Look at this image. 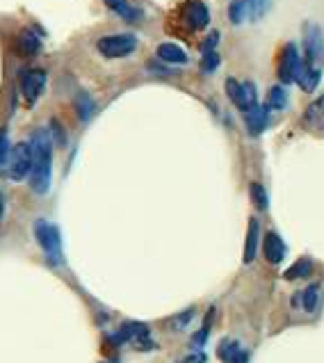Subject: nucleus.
Here are the masks:
<instances>
[{
    "instance_id": "obj_3",
    "label": "nucleus",
    "mask_w": 324,
    "mask_h": 363,
    "mask_svg": "<svg viewBox=\"0 0 324 363\" xmlns=\"http://www.w3.org/2000/svg\"><path fill=\"white\" fill-rule=\"evenodd\" d=\"M137 49V37L135 35H108V37H101L96 42V51L108 60H119L126 58V55L135 53Z\"/></svg>"
},
{
    "instance_id": "obj_13",
    "label": "nucleus",
    "mask_w": 324,
    "mask_h": 363,
    "mask_svg": "<svg viewBox=\"0 0 324 363\" xmlns=\"http://www.w3.org/2000/svg\"><path fill=\"white\" fill-rule=\"evenodd\" d=\"M304 126L313 133H324V96L313 101V103L306 108Z\"/></svg>"
},
{
    "instance_id": "obj_21",
    "label": "nucleus",
    "mask_w": 324,
    "mask_h": 363,
    "mask_svg": "<svg viewBox=\"0 0 324 363\" xmlns=\"http://www.w3.org/2000/svg\"><path fill=\"white\" fill-rule=\"evenodd\" d=\"M311 270H313V263H311V260H308V258H299L295 265L288 267L283 277H286L288 281H295V279L308 277V274H311Z\"/></svg>"
},
{
    "instance_id": "obj_15",
    "label": "nucleus",
    "mask_w": 324,
    "mask_h": 363,
    "mask_svg": "<svg viewBox=\"0 0 324 363\" xmlns=\"http://www.w3.org/2000/svg\"><path fill=\"white\" fill-rule=\"evenodd\" d=\"M17 51L23 55V58H33L39 51H42V39H39L33 30H21L17 37Z\"/></svg>"
},
{
    "instance_id": "obj_28",
    "label": "nucleus",
    "mask_w": 324,
    "mask_h": 363,
    "mask_svg": "<svg viewBox=\"0 0 324 363\" xmlns=\"http://www.w3.org/2000/svg\"><path fill=\"white\" fill-rule=\"evenodd\" d=\"M180 363H205V354L203 352H192L185 361H180Z\"/></svg>"
},
{
    "instance_id": "obj_30",
    "label": "nucleus",
    "mask_w": 324,
    "mask_h": 363,
    "mask_svg": "<svg viewBox=\"0 0 324 363\" xmlns=\"http://www.w3.org/2000/svg\"><path fill=\"white\" fill-rule=\"evenodd\" d=\"M249 361V352H244V350H240V354H238V357H235L231 363H247Z\"/></svg>"
},
{
    "instance_id": "obj_9",
    "label": "nucleus",
    "mask_w": 324,
    "mask_h": 363,
    "mask_svg": "<svg viewBox=\"0 0 324 363\" xmlns=\"http://www.w3.org/2000/svg\"><path fill=\"white\" fill-rule=\"evenodd\" d=\"M304 53H306V62L311 67H315L322 60L324 55V35L320 26H308L306 35H304Z\"/></svg>"
},
{
    "instance_id": "obj_5",
    "label": "nucleus",
    "mask_w": 324,
    "mask_h": 363,
    "mask_svg": "<svg viewBox=\"0 0 324 363\" xmlns=\"http://www.w3.org/2000/svg\"><path fill=\"white\" fill-rule=\"evenodd\" d=\"M226 96L231 99V103L247 112L251 105L258 103V92H256V85L254 83H238L235 78H228L226 81Z\"/></svg>"
},
{
    "instance_id": "obj_8",
    "label": "nucleus",
    "mask_w": 324,
    "mask_h": 363,
    "mask_svg": "<svg viewBox=\"0 0 324 363\" xmlns=\"http://www.w3.org/2000/svg\"><path fill=\"white\" fill-rule=\"evenodd\" d=\"M302 58H299V51L295 44H286V49L281 53V60H279V81L283 85H290L295 83V76L299 67H302Z\"/></svg>"
},
{
    "instance_id": "obj_31",
    "label": "nucleus",
    "mask_w": 324,
    "mask_h": 363,
    "mask_svg": "<svg viewBox=\"0 0 324 363\" xmlns=\"http://www.w3.org/2000/svg\"><path fill=\"white\" fill-rule=\"evenodd\" d=\"M0 217H3V194H0Z\"/></svg>"
},
{
    "instance_id": "obj_12",
    "label": "nucleus",
    "mask_w": 324,
    "mask_h": 363,
    "mask_svg": "<svg viewBox=\"0 0 324 363\" xmlns=\"http://www.w3.org/2000/svg\"><path fill=\"white\" fill-rule=\"evenodd\" d=\"M320 78H322V71L318 67H311L304 60L302 67H299V71H297V76H295V83L302 87L304 92L311 94V92H315V87L320 85Z\"/></svg>"
},
{
    "instance_id": "obj_7",
    "label": "nucleus",
    "mask_w": 324,
    "mask_h": 363,
    "mask_svg": "<svg viewBox=\"0 0 324 363\" xmlns=\"http://www.w3.org/2000/svg\"><path fill=\"white\" fill-rule=\"evenodd\" d=\"M180 19L189 30H203L210 23V12L208 5L203 0H185L180 7Z\"/></svg>"
},
{
    "instance_id": "obj_10",
    "label": "nucleus",
    "mask_w": 324,
    "mask_h": 363,
    "mask_svg": "<svg viewBox=\"0 0 324 363\" xmlns=\"http://www.w3.org/2000/svg\"><path fill=\"white\" fill-rule=\"evenodd\" d=\"M244 126H247V130L251 135H260V133H265V128L270 126V108L267 105H251L247 112H244Z\"/></svg>"
},
{
    "instance_id": "obj_26",
    "label": "nucleus",
    "mask_w": 324,
    "mask_h": 363,
    "mask_svg": "<svg viewBox=\"0 0 324 363\" xmlns=\"http://www.w3.org/2000/svg\"><path fill=\"white\" fill-rule=\"evenodd\" d=\"M194 318V309H187L185 313H180V315H176V318H173L171 320V327L173 329H176V331H180V329H183L185 325H187V322L189 320H192Z\"/></svg>"
},
{
    "instance_id": "obj_27",
    "label": "nucleus",
    "mask_w": 324,
    "mask_h": 363,
    "mask_svg": "<svg viewBox=\"0 0 324 363\" xmlns=\"http://www.w3.org/2000/svg\"><path fill=\"white\" fill-rule=\"evenodd\" d=\"M217 44H219V33H217V30H212V33L203 39V44H201V53H210V51H215V49H217Z\"/></svg>"
},
{
    "instance_id": "obj_6",
    "label": "nucleus",
    "mask_w": 324,
    "mask_h": 363,
    "mask_svg": "<svg viewBox=\"0 0 324 363\" xmlns=\"http://www.w3.org/2000/svg\"><path fill=\"white\" fill-rule=\"evenodd\" d=\"M44 87H46V71L28 69L21 74V94L28 108H33L37 103L39 96L44 94Z\"/></svg>"
},
{
    "instance_id": "obj_20",
    "label": "nucleus",
    "mask_w": 324,
    "mask_h": 363,
    "mask_svg": "<svg viewBox=\"0 0 324 363\" xmlns=\"http://www.w3.org/2000/svg\"><path fill=\"white\" fill-rule=\"evenodd\" d=\"M240 343L238 341H231V338H224L222 343H219V347H217V357L222 359L224 363H231L235 357L240 354Z\"/></svg>"
},
{
    "instance_id": "obj_24",
    "label": "nucleus",
    "mask_w": 324,
    "mask_h": 363,
    "mask_svg": "<svg viewBox=\"0 0 324 363\" xmlns=\"http://www.w3.org/2000/svg\"><path fill=\"white\" fill-rule=\"evenodd\" d=\"M219 62H222V58L217 55V51H210V53H203L201 58V74H215Z\"/></svg>"
},
{
    "instance_id": "obj_18",
    "label": "nucleus",
    "mask_w": 324,
    "mask_h": 363,
    "mask_svg": "<svg viewBox=\"0 0 324 363\" xmlns=\"http://www.w3.org/2000/svg\"><path fill=\"white\" fill-rule=\"evenodd\" d=\"M247 10V21H260L272 10V0H242Z\"/></svg>"
},
{
    "instance_id": "obj_29",
    "label": "nucleus",
    "mask_w": 324,
    "mask_h": 363,
    "mask_svg": "<svg viewBox=\"0 0 324 363\" xmlns=\"http://www.w3.org/2000/svg\"><path fill=\"white\" fill-rule=\"evenodd\" d=\"M51 126H53V133H55V135H58V142H60V144H65V130L60 128V124L53 119Z\"/></svg>"
},
{
    "instance_id": "obj_4",
    "label": "nucleus",
    "mask_w": 324,
    "mask_h": 363,
    "mask_svg": "<svg viewBox=\"0 0 324 363\" xmlns=\"http://www.w3.org/2000/svg\"><path fill=\"white\" fill-rule=\"evenodd\" d=\"M30 171H33V149H30L28 142H21L12 149L10 158H7V176L21 183L23 178L30 176Z\"/></svg>"
},
{
    "instance_id": "obj_2",
    "label": "nucleus",
    "mask_w": 324,
    "mask_h": 363,
    "mask_svg": "<svg viewBox=\"0 0 324 363\" xmlns=\"http://www.w3.org/2000/svg\"><path fill=\"white\" fill-rule=\"evenodd\" d=\"M33 233L39 242V247L44 249V254L49 256L53 265H62L65 254H62V238H60V228L53 226L46 219H37L33 224Z\"/></svg>"
},
{
    "instance_id": "obj_14",
    "label": "nucleus",
    "mask_w": 324,
    "mask_h": 363,
    "mask_svg": "<svg viewBox=\"0 0 324 363\" xmlns=\"http://www.w3.org/2000/svg\"><path fill=\"white\" fill-rule=\"evenodd\" d=\"M258 240H260V224L256 217L249 219V228H247V240H244V263H254V258L258 254Z\"/></svg>"
},
{
    "instance_id": "obj_17",
    "label": "nucleus",
    "mask_w": 324,
    "mask_h": 363,
    "mask_svg": "<svg viewBox=\"0 0 324 363\" xmlns=\"http://www.w3.org/2000/svg\"><path fill=\"white\" fill-rule=\"evenodd\" d=\"M157 58L167 65H187V53L180 49L178 44H171V42H164L157 46Z\"/></svg>"
},
{
    "instance_id": "obj_16",
    "label": "nucleus",
    "mask_w": 324,
    "mask_h": 363,
    "mask_svg": "<svg viewBox=\"0 0 324 363\" xmlns=\"http://www.w3.org/2000/svg\"><path fill=\"white\" fill-rule=\"evenodd\" d=\"M105 5L117 14V17H121L128 23H137L142 19V10L135 5H130L128 0H105Z\"/></svg>"
},
{
    "instance_id": "obj_23",
    "label": "nucleus",
    "mask_w": 324,
    "mask_h": 363,
    "mask_svg": "<svg viewBox=\"0 0 324 363\" xmlns=\"http://www.w3.org/2000/svg\"><path fill=\"white\" fill-rule=\"evenodd\" d=\"M249 194H251V201H254V206L258 210H267V192H265V187L260 185V183H251L249 187Z\"/></svg>"
},
{
    "instance_id": "obj_11",
    "label": "nucleus",
    "mask_w": 324,
    "mask_h": 363,
    "mask_svg": "<svg viewBox=\"0 0 324 363\" xmlns=\"http://www.w3.org/2000/svg\"><path fill=\"white\" fill-rule=\"evenodd\" d=\"M263 251H265V258L270 260L272 265H279L283 263V258H286V242L281 240V235L279 233H265V238H263Z\"/></svg>"
},
{
    "instance_id": "obj_19",
    "label": "nucleus",
    "mask_w": 324,
    "mask_h": 363,
    "mask_svg": "<svg viewBox=\"0 0 324 363\" xmlns=\"http://www.w3.org/2000/svg\"><path fill=\"white\" fill-rule=\"evenodd\" d=\"M267 108L270 110H286L288 108V92L283 85H274L267 94Z\"/></svg>"
},
{
    "instance_id": "obj_1",
    "label": "nucleus",
    "mask_w": 324,
    "mask_h": 363,
    "mask_svg": "<svg viewBox=\"0 0 324 363\" xmlns=\"http://www.w3.org/2000/svg\"><path fill=\"white\" fill-rule=\"evenodd\" d=\"M33 149V171H30V187L37 194H46L51 187V160H53V137L46 128H37L30 137Z\"/></svg>"
},
{
    "instance_id": "obj_22",
    "label": "nucleus",
    "mask_w": 324,
    "mask_h": 363,
    "mask_svg": "<svg viewBox=\"0 0 324 363\" xmlns=\"http://www.w3.org/2000/svg\"><path fill=\"white\" fill-rule=\"evenodd\" d=\"M299 297H302L304 309L308 313H313L315 309H318V302H320V286H318V283H311V286H308Z\"/></svg>"
},
{
    "instance_id": "obj_25",
    "label": "nucleus",
    "mask_w": 324,
    "mask_h": 363,
    "mask_svg": "<svg viewBox=\"0 0 324 363\" xmlns=\"http://www.w3.org/2000/svg\"><path fill=\"white\" fill-rule=\"evenodd\" d=\"M76 108H78V115H80V119L87 121L92 117V112H94V101L87 96V94H80V96H78V101H76Z\"/></svg>"
}]
</instances>
